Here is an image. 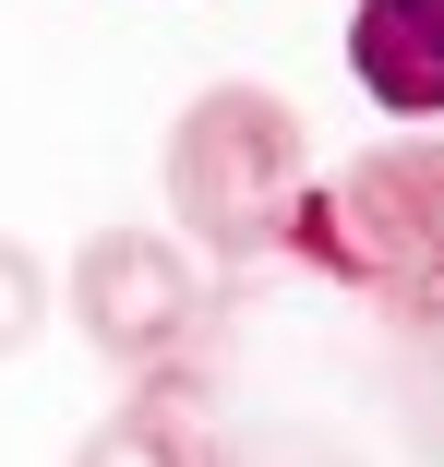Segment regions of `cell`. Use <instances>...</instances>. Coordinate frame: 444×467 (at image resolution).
I'll use <instances>...</instances> for the list:
<instances>
[{
    "label": "cell",
    "instance_id": "obj_3",
    "mask_svg": "<svg viewBox=\"0 0 444 467\" xmlns=\"http://www.w3.org/2000/svg\"><path fill=\"white\" fill-rule=\"evenodd\" d=\"M60 312H72V336L97 348L121 384L205 359V324H217L193 252L168 240V228H97V240L60 264Z\"/></svg>",
    "mask_w": 444,
    "mask_h": 467
},
{
    "label": "cell",
    "instance_id": "obj_5",
    "mask_svg": "<svg viewBox=\"0 0 444 467\" xmlns=\"http://www.w3.org/2000/svg\"><path fill=\"white\" fill-rule=\"evenodd\" d=\"M348 84L385 120L444 132V0H361L348 13Z\"/></svg>",
    "mask_w": 444,
    "mask_h": 467
},
{
    "label": "cell",
    "instance_id": "obj_2",
    "mask_svg": "<svg viewBox=\"0 0 444 467\" xmlns=\"http://www.w3.org/2000/svg\"><path fill=\"white\" fill-rule=\"evenodd\" d=\"M156 192H168V240L205 252V264L289 252V216H301V192H312L301 109L277 97V84H205V97L168 120Z\"/></svg>",
    "mask_w": 444,
    "mask_h": 467
},
{
    "label": "cell",
    "instance_id": "obj_1",
    "mask_svg": "<svg viewBox=\"0 0 444 467\" xmlns=\"http://www.w3.org/2000/svg\"><path fill=\"white\" fill-rule=\"evenodd\" d=\"M289 252L396 336H444V132H385L336 180H312Z\"/></svg>",
    "mask_w": 444,
    "mask_h": 467
},
{
    "label": "cell",
    "instance_id": "obj_6",
    "mask_svg": "<svg viewBox=\"0 0 444 467\" xmlns=\"http://www.w3.org/2000/svg\"><path fill=\"white\" fill-rule=\"evenodd\" d=\"M48 312H60V264L25 252V240H0V359H25Z\"/></svg>",
    "mask_w": 444,
    "mask_h": 467
},
{
    "label": "cell",
    "instance_id": "obj_4",
    "mask_svg": "<svg viewBox=\"0 0 444 467\" xmlns=\"http://www.w3.org/2000/svg\"><path fill=\"white\" fill-rule=\"evenodd\" d=\"M72 467H228V443H217V371L181 359V371L121 384L97 420H84Z\"/></svg>",
    "mask_w": 444,
    "mask_h": 467
}]
</instances>
